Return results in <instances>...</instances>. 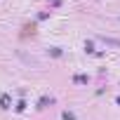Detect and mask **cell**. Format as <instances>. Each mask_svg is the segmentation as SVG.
<instances>
[{
  "label": "cell",
  "mask_w": 120,
  "mask_h": 120,
  "mask_svg": "<svg viewBox=\"0 0 120 120\" xmlns=\"http://www.w3.org/2000/svg\"><path fill=\"white\" fill-rule=\"evenodd\" d=\"M99 40H104L106 45H113V47H120V40H118V38H106V35H99Z\"/></svg>",
  "instance_id": "obj_1"
},
{
  "label": "cell",
  "mask_w": 120,
  "mask_h": 120,
  "mask_svg": "<svg viewBox=\"0 0 120 120\" xmlns=\"http://www.w3.org/2000/svg\"><path fill=\"white\" fill-rule=\"evenodd\" d=\"M0 106H3V108H10V94H3V97H0Z\"/></svg>",
  "instance_id": "obj_2"
},
{
  "label": "cell",
  "mask_w": 120,
  "mask_h": 120,
  "mask_svg": "<svg viewBox=\"0 0 120 120\" xmlns=\"http://www.w3.org/2000/svg\"><path fill=\"white\" fill-rule=\"evenodd\" d=\"M73 80H75L78 85H85V82H87V75H82V73H78V75H75Z\"/></svg>",
  "instance_id": "obj_3"
},
{
  "label": "cell",
  "mask_w": 120,
  "mask_h": 120,
  "mask_svg": "<svg viewBox=\"0 0 120 120\" xmlns=\"http://www.w3.org/2000/svg\"><path fill=\"white\" fill-rule=\"evenodd\" d=\"M49 54H52V56H61V49H59V47H52Z\"/></svg>",
  "instance_id": "obj_4"
},
{
  "label": "cell",
  "mask_w": 120,
  "mask_h": 120,
  "mask_svg": "<svg viewBox=\"0 0 120 120\" xmlns=\"http://www.w3.org/2000/svg\"><path fill=\"white\" fill-rule=\"evenodd\" d=\"M64 120H75V115H73L71 111H64Z\"/></svg>",
  "instance_id": "obj_5"
},
{
  "label": "cell",
  "mask_w": 120,
  "mask_h": 120,
  "mask_svg": "<svg viewBox=\"0 0 120 120\" xmlns=\"http://www.w3.org/2000/svg\"><path fill=\"white\" fill-rule=\"evenodd\" d=\"M115 104H118V106H120V97H118V99H115Z\"/></svg>",
  "instance_id": "obj_6"
}]
</instances>
